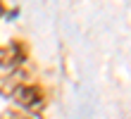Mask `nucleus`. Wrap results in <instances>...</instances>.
Segmentation results:
<instances>
[{"mask_svg": "<svg viewBox=\"0 0 131 119\" xmlns=\"http://www.w3.org/2000/svg\"><path fill=\"white\" fill-rule=\"evenodd\" d=\"M10 95H12V100L17 102L24 112L36 114V112H41V110L45 107V93L38 88V86H26V83L17 86Z\"/></svg>", "mask_w": 131, "mask_h": 119, "instance_id": "f257e3e1", "label": "nucleus"}, {"mask_svg": "<svg viewBox=\"0 0 131 119\" xmlns=\"http://www.w3.org/2000/svg\"><path fill=\"white\" fill-rule=\"evenodd\" d=\"M24 60H26V52L19 43H10L0 48V69H12Z\"/></svg>", "mask_w": 131, "mask_h": 119, "instance_id": "f03ea898", "label": "nucleus"}, {"mask_svg": "<svg viewBox=\"0 0 131 119\" xmlns=\"http://www.w3.org/2000/svg\"><path fill=\"white\" fill-rule=\"evenodd\" d=\"M3 119H41V117L31 114V112H24V110H7L3 114Z\"/></svg>", "mask_w": 131, "mask_h": 119, "instance_id": "7ed1b4c3", "label": "nucleus"}]
</instances>
